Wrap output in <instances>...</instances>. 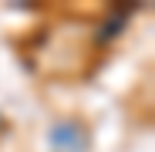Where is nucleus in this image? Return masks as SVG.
<instances>
[{
  "label": "nucleus",
  "instance_id": "1",
  "mask_svg": "<svg viewBox=\"0 0 155 152\" xmlns=\"http://www.w3.org/2000/svg\"><path fill=\"white\" fill-rule=\"evenodd\" d=\"M54 142L58 145H64V149H81V139H78V132L74 129H54Z\"/></svg>",
  "mask_w": 155,
  "mask_h": 152
}]
</instances>
